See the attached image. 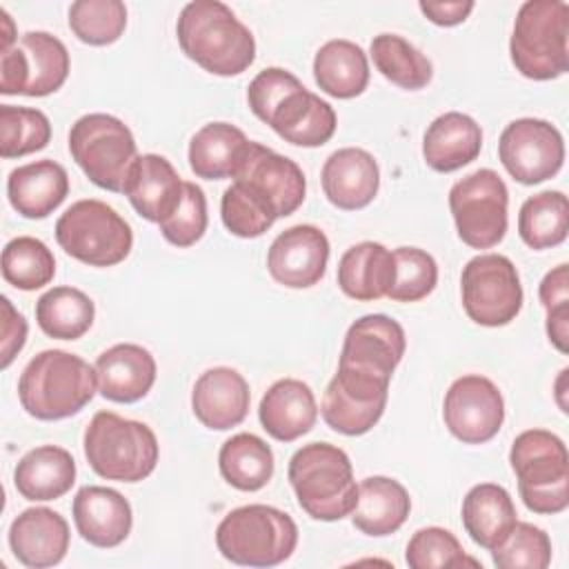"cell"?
<instances>
[{"instance_id":"cell-1","label":"cell","mask_w":569,"mask_h":569,"mask_svg":"<svg viewBox=\"0 0 569 569\" xmlns=\"http://www.w3.org/2000/svg\"><path fill=\"white\" fill-rule=\"evenodd\" d=\"M307 193L302 169L287 156L253 142L220 200L222 224L238 238L262 236L278 218L291 216Z\"/></svg>"},{"instance_id":"cell-2","label":"cell","mask_w":569,"mask_h":569,"mask_svg":"<svg viewBox=\"0 0 569 569\" xmlns=\"http://www.w3.org/2000/svg\"><path fill=\"white\" fill-rule=\"evenodd\" d=\"M247 102L256 118L296 147H322L336 133L333 107L282 67L262 69L249 82Z\"/></svg>"},{"instance_id":"cell-3","label":"cell","mask_w":569,"mask_h":569,"mask_svg":"<svg viewBox=\"0 0 569 569\" xmlns=\"http://www.w3.org/2000/svg\"><path fill=\"white\" fill-rule=\"evenodd\" d=\"M176 36L182 53L213 76H238L256 60L253 33L220 0L184 4Z\"/></svg>"},{"instance_id":"cell-4","label":"cell","mask_w":569,"mask_h":569,"mask_svg":"<svg viewBox=\"0 0 569 569\" xmlns=\"http://www.w3.org/2000/svg\"><path fill=\"white\" fill-rule=\"evenodd\" d=\"M98 391L96 369L76 353L44 349L20 373L18 398L38 420H62L84 409Z\"/></svg>"},{"instance_id":"cell-5","label":"cell","mask_w":569,"mask_h":569,"mask_svg":"<svg viewBox=\"0 0 569 569\" xmlns=\"http://www.w3.org/2000/svg\"><path fill=\"white\" fill-rule=\"evenodd\" d=\"M300 509L313 520L333 522L351 516L358 500V485L349 456L329 442L300 447L287 469Z\"/></svg>"},{"instance_id":"cell-6","label":"cell","mask_w":569,"mask_h":569,"mask_svg":"<svg viewBox=\"0 0 569 569\" xmlns=\"http://www.w3.org/2000/svg\"><path fill=\"white\" fill-rule=\"evenodd\" d=\"M509 56L525 78L556 80L569 71V4L527 0L520 4L509 40Z\"/></svg>"},{"instance_id":"cell-7","label":"cell","mask_w":569,"mask_h":569,"mask_svg":"<svg viewBox=\"0 0 569 569\" xmlns=\"http://www.w3.org/2000/svg\"><path fill=\"white\" fill-rule=\"evenodd\" d=\"M84 458L107 480L140 482L158 465L160 447L149 425L122 418L113 411H98L84 429Z\"/></svg>"},{"instance_id":"cell-8","label":"cell","mask_w":569,"mask_h":569,"mask_svg":"<svg viewBox=\"0 0 569 569\" xmlns=\"http://www.w3.org/2000/svg\"><path fill=\"white\" fill-rule=\"evenodd\" d=\"M298 545L293 518L269 505L231 509L216 529V547L233 565L276 567L291 558Z\"/></svg>"},{"instance_id":"cell-9","label":"cell","mask_w":569,"mask_h":569,"mask_svg":"<svg viewBox=\"0 0 569 569\" xmlns=\"http://www.w3.org/2000/svg\"><path fill=\"white\" fill-rule=\"evenodd\" d=\"M509 462L525 507L533 513H560L569 505V453L560 436L527 429L516 436Z\"/></svg>"},{"instance_id":"cell-10","label":"cell","mask_w":569,"mask_h":569,"mask_svg":"<svg viewBox=\"0 0 569 569\" xmlns=\"http://www.w3.org/2000/svg\"><path fill=\"white\" fill-rule=\"evenodd\" d=\"M69 153L100 189L122 193L138 160L131 129L111 113H87L69 129Z\"/></svg>"},{"instance_id":"cell-11","label":"cell","mask_w":569,"mask_h":569,"mask_svg":"<svg viewBox=\"0 0 569 569\" xmlns=\"http://www.w3.org/2000/svg\"><path fill=\"white\" fill-rule=\"evenodd\" d=\"M56 240L67 256L89 267H113L131 253L133 231L113 207L84 198L58 218Z\"/></svg>"},{"instance_id":"cell-12","label":"cell","mask_w":569,"mask_h":569,"mask_svg":"<svg viewBox=\"0 0 569 569\" xmlns=\"http://www.w3.org/2000/svg\"><path fill=\"white\" fill-rule=\"evenodd\" d=\"M509 191L493 169H478L449 189L458 238L471 249H491L507 233Z\"/></svg>"},{"instance_id":"cell-13","label":"cell","mask_w":569,"mask_h":569,"mask_svg":"<svg viewBox=\"0 0 569 569\" xmlns=\"http://www.w3.org/2000/svg\"><path fill=\"white\" fill-rule=\"evenodd\" d=\"M69 51L47 31H27L0 49V91L42 98L58 91L69 76Z\"/></svg>"},{"instance_id":"cell-14","label":"cell","mask_w":569,"mask_h":569,"mask_svg":"<svg viewBox=\"0 0 569 569\" xmlns=\"http://www.w3.org/2000/svg\"><path fill=\"white\" fill-rule=\"evenodd\" d=\"M465 313L480 327H505L522 309V284L516 264L502 253H480L460 273Z\"/></svg>"},{"instance_id":"cell-15","label":"cell","mask_w":569,"mask_h":569,"mask_svg":"<svg viewBox=\"0 0 569 569\" xmlns=\"http://www.w3.org/2000/svg\"><path fill=\"white\" fill-rule=\"evenodd\" d=\"M391 376L338 362L336 376L322 396L325 422L342 436H362L371 431L385 413Z\"/></svg>"},{"instance_id":"cell-16","label":"cell","mask_w":569,"mask_h":569,"mask_svg":"<svg viewBox=\"0 0 569 569\" xmlns=\"http://www.w3.org/2000/svg\"><path fill=\"white\" fill-rule=\"evenodd\" d=\"M498 156L516 182L540 184L562 169L565 140L547 120L518 118L502 129Z\"/></svg>"},{"instance_id":"cell-17","label":"cell","mask_w":569,"mask_h":569,"mask_svg":"<svg viewBox=\"0 0 569 569\" xmlns=\"http://www.w3.org/2000/svg\"><path fill=\"white\" fill-rule=\"evenodd\" d=\"M442 418L451 436L465 445L491 440L505 422V398L496 382L467 373L451 382L442 402Z\"/></svg>"},{"instance_id":"cell-18","label":"cell","mask_w":569,"mask_h":569,"mask_svg":"<svg viewBox=\"0 0 569 569\" xmlns=\"http://www.w3.org/2000/svg\"><path fill=\"white\" fill-rule=\"evenodd\" d=\"M329 262V238L316 224H293L276 236L267 251L269 276L289 289L318 284Z\"/></svg>"},{"instance_id":"cell-19","label":"cell","mask_w":569,"mask_h":569,"mask_svg":"<svg viewBox=\"0 0 569 569\" xmlns=\"http://www.w3.org/2000/svg\"><path fill=\"white\" fill-rule=\"evenodd\" d=\"M98 391L102 398L120 405L142 400L156 382V360L149 349L136 342H118L96 358Z\"/></svg>"},{"instance_id":"cell-20","label":"cell","mask_w":569,"mask_h":569,"mask_svg":"<svg viewBox=\"0 0 569 569\" xmlns=\"http://www.w3.org/2000/svg\"><path fill=\"white\" fill-rule=\"evenodd\" d=\"M73 522L78 533L93 547L111 549L127 540L133 525V511L129 500L100 485L82 487L73 498Z\"/></svg>"},{"instance_id":"cell-21","label":"cell","mask_w":569,"mask_h":569,"mask_svg":"<svg viewBox=\"0 0 569 569\" xmlns=\"http://www.w3.org/2000/svg\"><path fill=\"white\" fill-rule=\"evenodd\" d=\"M405 349L407 338L400 322L385 313H369L347 329L338 362L391 376L400 365Z\"/></svg>"},{"instance_id":"cell-22","label":"cell","mask_w":569,"mask_h":569,"mask_svg":"<svg viewBox=\"0 0 569 569\" xmlns=\"http://www.w3.org/2000/svg\"><path fill=\"white\" fill-rule=\"evenodd\" d=\"M249 385L244 376L231 367H211L193 385L191 409L193 416L216 431L238 427L249 413Z\"/></svg>"},{"instance_id":"cell-23","label":"cell","mask_w":569,"mask_h":569,"mask_svg":"<svg viewBox=\"0 0 569 569\" xmlns=\"http://www.w3.org/2000/svg\"><path fill=\"white\" fill-rule=\"evenodd\" d=\"M69 525L49 507H31L13 518L9 547L18 562L31 569L58 565L69 551Z\"/></svg>"},{"instance_id":"cell-24","label":"cell","mask_w":569,"mask_h":569,"mask_svg":"<svg viewBox=\"0 0 569 569\" xmlns=\"http://www.w3.org/2000/svg\"><path fill=\"white\" fill-rule=\"evenodd\" d=\"M122 193L138 216L160 224L178 209L184 193V180L164 156L142 153L133 162Z\"/></svg>"},{"instance_id":"cell-25","label":"cell","mask_w":569,"mask_h":569,"mask_svg":"<svg viewBox=\"0 0 569 569\" xmlns=\"http://www.w3.org/2000/svg\"><path fill=\"white\" fill-rule=\"evenodd\" d=\"M327 200L345 211L367 207L380 187V169L376 158L360 147H345L333 151L320 173Z\"/></svg>"},{"instance_id":"cell-26","label":"cell","mask_w":569,"mask_h":569,"mask_svg":"<svg viewBox=\"0 0 569 569\" xmlns=\"http://www.w3.org/2000/svg\"><path fill=\"white\" fill-rule=\"evenodd\" d=\"M258 418L271 438L293 442L309 433L318 420L316 396L311 387L298 378L276 380L260 400Z\"/></svg>"},{"instance_id":"cell-27","label":"cell","mask_w":569,"mask_h":569,"mask_svg":"<svg viewBox=\"0 0 569 569\" xmlns=\"http://www.w3.org/2000/svg\"><path fill=\"white\" fill-rule=\"evenodd\" d=\"M67 193V169L49 158L22 164L7 178V196L11 207L29 220H42L53 213L64 202Z\"/></svg>"},{"instance_id":"cell-28","label":"cell","mask_w":569,"mask_h":569,"mask_svg":"<svg viewBox=\"0 0 569 569\" xmlns=\"http://www.w3.org/2000/svg\"><path fill=\"white\" fill-rule=\"evenodd\" d=\"M482 129L460 111L438 116L422 136V158L438 173H451L480 156Z\"/></svg>"},{"instance_id":"cell-29","label":"cell","mask_w":569,"mask_h":569,"mask_svg":"<svg viewBox=\"0 0 569 569\" xmlns=\"http://www.w3.org/2000/svg\"><path fill=\"white\" fill-rule=\"evenodd\" d=\"M396 278L393 251L373 240L349 247L338 262V287L345 296L369 302L389 293Z\"/></svg>"},{"instance_id":"cell-30","label":"cell","mask_w":569,"mask_h":569,"mask_svg":"<svg viewBox=\"0 0 569 569\" xmlns=\"http://www.w3.org/2000/svg\"><path fill=\"white\" fill-rule=\"evenodd\" d=\"M76 482L73 456L56 445H42L27 451L16 469L13 485L24 500L47 502L62 498Z\"/></svg>"},{"instance_id":"cell-31","label":"cell","mask_w":569,"mask_h":569,"mask_svg":"<svg viewBox=\"0 0 569 569\" xmlns=\"http://www.w3.org/2000/svg\"><path fill=\"white\" fill-rule=\"evenodd\" d=\"M409 491L398 480L369 476L358 485V500L351 511V520L365 536L382 538L396 533L409 518Z\"/></svg>"},{"instance_id":"cell-32","label":"cell","mask_w":569,"mask_h":569,"mask_svg":"<svg viewBox=\"0 0 569 569\" xmlns=\"http://www.w3.org/2000/svg\"><path fill=\"white\" fill-rule=\"evenodd\" d=\"M516 522V505L505 487L480 482L467 491L462 500V525L478 547L493 551L505 542Z\"/></svg>"},{"instance_id":"cell-33","label":"cell","mask_w":569,"mask_h":569,"mask_svg":"<svg viewBox=\"0 0 569 569\" xmlns=\"http://www.w3.org/2000/svg\"><path fill=\"white\" fill-rule=\"evenodd\" d=\"M249 144L251 140L236 124L209 122L189 142V167L204 180L233 178L249 153Z\"/></svg>"},{"instance_id":"cell-34","label":"cell","mask_w":569,"mask_h":569,"mask_svg":"<svg viewBox=\"0 0 569 569\" xmlns=\"http://www.w3.org/2000/svg\"><path fill=\"white\" fill-rule=\"evenodd\" d=\"M313 78L320 91L331 98L349 100L369 84V60L360 44L336 38L325 42L313 58Z\"/></svg>"},{"instance_id":"cell-35","label":"cell","mask_w":569,"mask_h":569,"mask_svg":"<svg viewBox=\"0 0 569 569\" xmlns=\"http://www.w3.org/2000/svg\"><path fill=\"white\" fill-rule=\"evenodd\" d=\"M220 476L238 491H258L273 476V451L256 433H236L218 451Z\"/></svg>"},{"instance_id":"cell-36","label":"cell","mask_w":569,"mask_h":569,"mask_svg":"<svg viewBox=\"0 0 569 569\" xmlns=\"http://www.w3.org/2000/svg\"><path fill=\"white\" fill-rule=\"evenodd\" d=\"M93 318V300L76 287H53L36 302V322L49 338L78 340L91 329Z\"/></svg>"},{"instance_id":"cell-37","label":"cell","mask_w":569,"mask_h":569,"mask_svg":"<svg viewBox=\"0 0 569 569\" xmlns=\"http://www.w3.org/2000/svg\"><path fill=\"white\" fill-rule=\"evenodd\" d=\"M369 56L382 78L400 89H425L433 78L431 60L398 33H380L371 40Z\"/></svg>"},{"instance_id":"cell-38","label":"cell","mask_w":569,"mask_h":569,"mask_svg":"<svg viewBox=\"0 0 569 569\" xmlns=\"http://www.w3.org/2000/svg\"><path fill=\"white\" fill-rule=\"evenodd\" d=\"M569 204L562 191H540L529 196L518 213V233L536 251L558 247L567 240Z\"/></svg>"},{"instance_id":"cell-39","label":"cell","mask_w":569,"mask_h":569,"mask_svg":"<svg viewBox=\"0 0 569 569\" xmlns=\"http://www.w3.org/2000/svg\"><path fill=\"white\" fill-rule=\"evenodd\" d=\"M53 276L56 258L42 240L33 236H18L4 244L2 278L11 287L20 291H36L49 284Z\"/></svg>"},{"instance_id":"cell-40","label":"cell","mask_w":569,"mask_h":569,"mask_svg":"<svg viewBox=\"0 0 569 569\" xmlns=\"http://www.w3.org/2000/svg\"><path fill=\"white\" fill-rule=\"evenodd\" d=\"M127 27V7L120 0H76L69 7V29L91 47L113 44Z\"/></svg>"},{"instance_id":"cell-41","label":"cell","mask_w":569,"mask_h":569,"mask_svg":"<svg viewBox=\"0 0 569 569\" xmlns=\"http://www.w3.org/2000/svg\"><path fill=\"white\" fill-rule=\"evenodd\" d=\"M51 140V122L40 109L0 104V156L22 158L44 149Z\"/></svg>"},{"instance_id":"cell-42","label":"cell","mask_w":569,"mask_h":569,"mask_svg":"<svg viewBox=\"0 0 569 569\" xmlns=\"http://www.w3.org/2000/svg\"><path fill=\"white\" fill-rule=\"evenodd\" d=\"M396 278L387 293L393 302H418L438 284V264L431 253L418 247H398L393 251Z\"/></svg>"},{"instance_id":"cell-43","label":"cell","mask_w":569,"mask_h":569,"mask_svg":"<svg viewBox=\"0 0 569 569\" xmlns=\"http://www.w3.org/2000/svg\"><path fill=\"white\" fill-rule=\"evenodd\" d=\"M405 560L411 569H438V567H480V562L465 553L460 540L442 527L418 529L405 551Z\"/></svg>"},{"instance_id":"cell-44","label":"cell","mask_w":569,"mask_h":569,"mask_svg":"<svg viewBox=\"0 0 569 569\" xmlns=\"http://www.w3.org/2000/svg\"><path fill=\"white\" fill-rule=\"evenodd\" d=\"M491 558L498 569H547L551 540L545 529L518 520L505 542L491 551Z\"/></svg>"},{"instance_id":"cell-45","label":"cell","mask_w":569,"mask_h":569,"mask_svg":"<svg viewBox=\"0 0 569 569\" xmlns=\"http://www.w3.org/2000/svg\"><path fill=\"white\" fill-rule=\"evenodd\" d=\"M207 222H209V218H207L204 191L196 182L184 180V193H182L178 209L167 220H162L158 227L167 242L184 249V247L196 244L204 236Z\"/></svg>"},{"instance_id":"cell-46","label":"cell","mask_w":569,"mask_h":569,"mask_svg":"<svg viewBox=\"0 0 569 569\" xmlns=\"http://www.w3.org/2000/svg\"><path fill=\"white\" fill-rule=\"evenodd\" d=\"M2 302V331H0V367L7 369L20 349L27 342V320L20 311L13 309L7 296L0 298Z\"/></svg>"},{"instance_id":"cell-47","label":"cell","mask_w":569,"mask_h":569,"mask_svg":"<svg viewBox=\"0 0 569 569\" xmlns=\"http://www.w3.org/2000/svg\"><path fill=\"white\" fill-rule=\"evenodd\" d=\"M420 11L438 27H456L469 18L476 2L473 0H420Z\"/></svg>"},{"instance_id":"cell-48","label":"cell","mask_w":569,"mask_h":569,"mask_svg":"<svg viewBox=\"0 0 569 569\" xmlns=\"http://www.w3.org/2000/svg\"><path fill=\"white\" fill-rule=\"evenodd\" d=\"M538 298L545 311L569 307V264H558L545 273L538 287Z\"/></svg>"},{"instance_id":"cell-49","label":"cell","mask_w":569,"mask_h":569,"mask_svg":"<svg viewBox=\"0 0 569 569\" xmlns=\"http://www.w3.org/2000/svg\"><path fill=\"white\" fill-rule=\"evenodd\" d=\"M547 336L560 353H567V349H569V307L547 311Z\"/></svg>"},{"instance_id":"cell-50","label":"cell","mask_w":569,"mask_h":569,"mask_svg":"<svg viewBox=\"0 0 569 569\" xmlns=\"http://www.w3.org/2000/svg\"><path fill=\"white\" fill-rule=\"evenodd\" d=\"M0 20H2V47H0V49H7V47H11L18 38H16V33H13V22H11V18H9V13H7L4 9H0Z\"/></svg>"},{"instance_id":"cell-51","label":"cell","mask_w":569,"mask_h":569,"mask_svg":"<svg viewBox=\"0 0 569 569\" xmlns=\"http://www.w3.org/2000/svg\"><path fill=\"white\" fill-rule=\"evenodd\" d=\"M567 373H569V369L565 367L562 371H560V376H558V380H556V400H558V405H560V409L567 413L569 409H567V402L562 400V393H565V387H562V382L567 380Z\"/></svg>"}]
</instances>
